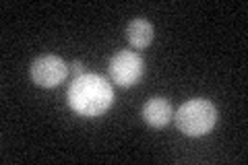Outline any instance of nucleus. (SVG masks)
Here are the masks:
<instances>
[{
    "mask_svg": "<svg viewBox=\"0 0 248 165\" xmlns=\"http://www.w3.org/2000/svg\"><path fill=\"white\" fill-rule=\"evenodd\" d=\"M143 120L153 128H166L174 120V107L166 97H151L141 107Z\"/></svg>",
    "mask_w": 248,
    "mask_h": 165,
    "instance_id": "5",
    "label": "nucleus"
},
{
    "mask_svg": "<svg viewBox=\"0 0 248 165\" xmlns=\"http://www.w3.org/2000/svg\"><path fill=\"white\" fill-rule=\"evenodd\" d=\"M68 107L81 118H99L114 104V89L108 78L85 73L68 87Z\"/></svg>",
    "mask_w": 248,
    "mask_h": 165,
    "instance_id": "1",
    "label": "nucleus"
},
{
    "mask_svg": "<svg viewBox=\"0 0 248 165\" xmlns=\"http://www.w3.org/2000/svg\"><path fill=\"white\" fill-rule=\"evenodd\" d=\"M29 75H31V81H33L37 87L54 89L66 78L68 66L60 56H56V54H44V56L35 58L31 62Z\"/></svg>",
    "mask_w": 248,
    "mask_h": 165,
    "instance_id": "4",
    "label": "nucleus"
},
{
    "mask_svg": "<svg viewBox=\"0 0 248 165\" xmlns=\"http://www.w3.org/2000/svg\"><path fill=\"white\" fill-rule=\"evenodd\" d=\"M71 70H73V73H75L77 76L85 75V66H83V62H79V60H77V62H73V64H71Z\"/></svg>",
    "mask_w": 248,
    "mask_h": 165,
    "instance_id": "7",
    "label": "nucleus"
},
{
    "mask_svg": "<svg viewBox=\"0 0 248 165\" xmlns=\"http://www.w3.org/2000/svg\"><path fill=\"white\" fill-rule=\"evenodd\" d=\"M153 37H155V29L147 19L139 17V19H133L126 25V39H128V44L137 50L147 48V45L153 42Z\"/></svg>",
    "mask_w": 248,
    "mask_h": 165,
    "instance_id": "6",
    "label": "nucleus"
},
{
    "mask_svg": "<svg viewBox=\"0 0 248 165\" xmlns=\"http://www.w3.org/2000/svg\"><path fill=\"white\" fill-rule=\"evenodd\" d=\"M108 73H110L112 83L120 87H133L145 73V60L141 58V54L133 50H120L110 58Z\"/></svg>",
    "mask_w": 248,
    "mask_h": 165,
    "instance_id": "3",
    "label": "nucleus"
},
{
    "mask_svg": "<svg viewBox=\"0 0 248 165\" xmlns=\"http://www.w3.org/2000/svg\"><path fill=\"white\" fill-rule=\"evenodd\" d=\"M215 122H217V109L213 105V101H209L205 97H195V99L184 101L174 114L176 128L184 136H190V138L209 135L213 130Z\"/></svg>",
    "mask_w": 248,
    "mask_h": 165,
    "instance_id": "2",
    "label": "nucleus"
}]
</instances>
